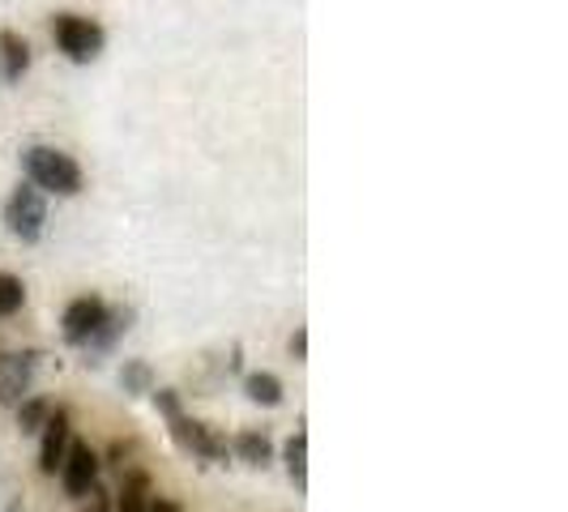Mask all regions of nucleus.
I'll list each match as a JSON object with an SVG mask.
<instances>
[{
	"mask_svg": "<svg viewBox=\"0 0 568 512\" xmlns=\"http://www.w3.org/2000/svg\"><path fill=\"white\" fill-rule=\"evenodd\" d=\"M22 167H27L30 184L39 193H57V197H78L82 193V167L57 145H30L22 154Z\"/></svg>",
	"mask_w": 568,
	"mask_h": 512,
	"instance_id": "obj_1",
	"label": "nucleus"
},
{
	"mask_svg": "<svg viewBox=\"0 0 568 512\" xmlns=\"http://www.w3.org/2000/svg\"><path fill=\"white\" fill-rule=\"evenodd\" d=\"M52 39H57V48L73 60V64L99 60L103 43H108L103 27H99L94 18H82V13H57V18H52Z\"/></svg>",
	"mask_w": 568,
	"mask_h": 512,
	"instance_id": "obj_2",
	"label": "nucleus"
},
{
	"mask_svg": "<svg viewBox=\"0 0 568 512\" xmlns=\"http://www.w3.org/2000/svg\"><path fill=\"white\" fill-rule=\"evenodd\" d=\"M4 223H9V231L22 244H39L43 227H48V201H43V193L34 184H18L9 205H4Z\"/></svg>",
	"mask_w": 568,
	"mask_h": 512,
	"instance_id": "obj_3",
	"label": "nucleus"
},
{
	"mask_svg": "<svg viewBox=\"0 0 568 512\" xmlns=\"http://www.w3.org/2000/svg\"><path fill=\"white\" fill-rule=\"evenodd\" d=\"M60 483L73 500H85V491L99 483V453L82 440H69L64 461H60Z\"/></svg>",
	"mask_w": 568,
	"mask_h": 512,
	"instance_id": "obj_4",
	"label": "nucleus"
},
{
	"mask_svg": "<svg viewBox=\"0 0 568 512\" xmlns=\"http://www.w3.org/2000/svg\"><path fill=\"white\" fill-rule=\"evenodd\" d=\"M171 436L189 449V453L205 457V461H223V457L231 453L227 436H219L210 423H197V419H184V414H175L171 419Z\"/></svg>",
	"mask_w": 568,
	"mask_h": 512,
	"instance_id": "obj_5",
	"label": "nucleus"
},
{
	"mask_svg": "<svg viewBox=\"0 0 568 512\" xmlns=\"http://www.w3.org/2000/svg\"><path fill=\"white\" fill-rule=\"evenodd\" d=\"M103 299H94V295H82V299H73L69 308H64V341H73V346H85L90 334L103 325Z\"/></svg>",
	"mask_w": 568,
	"mask_h": 512,
	"instance_id": "obj_6",
	"label": "nucleus"
},
{
	"mask_svg": "<svg viewBox=\"0 0 568 512\" xmlns=\"http://www.w3.org/2000/svg\"><path fill=\"white\" fill-rule=\"evenodd\" d=\"M73 427H69V414L64 410H52V419L43 423V444H39V470L43 474H57L60 461H64V449H69V436Z\"/></svg>",
	"mask_w": 568,
	"mask_h": 512,
	"instance_id": "obj_7",
	"label": "nucleus"
},
{
	"mask_svg": "<svg viewBox=\"0 0 568 512\" xmlns=\"http://www.w3.org/2000/svg\"><path fill=\"white\" fill-rule=\"evenodd\" d=\"M30 376H34V355L0 359V406H18V401L27 398Z\"/></svg>",
	"mask_w": 568,
	"mask_h": 512,
	"instance_id": "obj_8",
	"label": "nucleus"
},
{
	"mask_svg": "<svg viewBox=\"0 0 568 512\" xmlns=\"http://www.w3.org/2000/svg\"><path fill=\"white\" fill-rule=\"evenodd\" d=\"M0 57H4V82H22L30 69V43L18 30H0Z\"/></svg>",
	"mask_w": 568,
	"mask_h": 512,
	"instance_id": "obj_9",
	"label": "nucleus"
},
{
	"mask_svg": "<svg viewBox=\"0 0 568 512\" xmlns=\"http://www.w3.org/2000/svg\"><path fill=\"white\" fill-rule=\"evenodd\" d=\"M150 474L145 470H133V474H124V483H120V495H115V512H145L150 509Z\"/></svg>",
	"mask_w": 568,
	"mask_h": 512,
	"instance_id": "obj_10",
	"label": "nucleus"
},
{
	"mask_svg": "<svg viewBox=\"0 0 568 512\" xmlns=\"http://www.w3.org/2000/svg\"><path fill=\"white\" fill-rule=\"evenodd\" d=\"M286 470H291L295 487H308V436L304 431H295L286 440Z\"/></svg>",
	"mask_w": 568,
	"mask_h": 512,
	"instance_id": "obj_11",
	"label": "nucleus"
},
{
	"mask_svg": "<svg viewBox=\"0 0 568 512\" xmlns=\"http://www.w3.org/2000/svg\"><path fill=\"white\" fill-rule=\"evenodd\" d=\"M244 389H248V398L261 401V406H278V401H283V380L270 376V371H253V376L244 380Z\"/></svg>",
	"mask_w": 568,
	"mask_h": 512,
	"instance_id": "obj_12",
	"label": "nucleus"
},
{
	"mask_svg": "<svg viewBox=\"0 0 568 512\" xmlns=\"http://www.w3.org/2000/svg\"><path fill=\"white\" fill-rule=\"evenodd\" d=\"M52 419V406L43 398H22L18 401V427H22V436H34V431H43V423Z\"/></svg>",
	"mask_w": 568,
	"mask_h": 512,
	"instance_id": "obj_13",
	"label": "nucleus"
},
{
	"mask_svg": "<svg viewBox=\"0 0 568 512\" xmlns=\"http://www.w3.org/2000/svg\"><path fill=\"white\" fill-rule=\"evenodd\" d=\"M235 453L244 457L248 465H270L274 449H270V440H265L261 431H240V436H235Z\"/></svg>",
	"mask_w": 568,
	"mask_h": 512,
	"instance_id": "obj_14",
	"label": "nucleus"
},
{
	"mask_svg": "<svg viewBox=\"0 0 568 512\" xmlns=\"http://www.w3.org/2000/svg\"><path fill=\"white\" fill-rule=\"evenodd\" d=\"M22 304H27V286L13 274H0V316H13Z\"/></svg>",
	"mask_w": 568,
	"mask_h": 512,
	"instance_id": "obj_15",
	"label": "nucleus"
},
{
	"mask_svg": "<svg viewBox=\"0 0 568 512\" xmlns=\"http://www.w3.org/2000/svg\"><path fill=\"white\" fill-rule=\"evenodd\" d=\"M120 380H124L129 393H150V368H145V363H124Z\"/></svg>",
	"mask_w": 568,
	"mask_h": 512,
	"instance_id": "obj_16",
	"label": "nucleus"
},
{
	"mask_svg": "<svg viewBox=\"0 0 568 512\" xmlns=\"http://www.w3.org/2000/svg\"><path fill=\"white\" fill-rule=\"evenodd\" d=\"M85 495H90V512H112V495H108V491H103L99 483L90 487Z\"/></svg>",
	"mask_w": 568,
	"mask_h": 512,
	"instance_id": "obj_17",
	"label": "nucleus"
},
{
	"mask_svg": "<svg viewBox=\"0 0 568 512\" xmlns=\"http://www.w3.org/2000/svg\"><path fill=\"white\" fill-rule=\"evenodd\" d=\"M154 406H159V410H163L168 419H175V414H180V401H175V393H171V389H163V393H154Z\"/></svg>",
	"mask_w": 568,
	"mask_h": 512,
	"instance_id": "obj_18",
	"label": "nucleus"
},
{
	"mask_svg": "<svg viewBox=\"0 0 568 512\" xmlns=\"http://www.w3.org/2000/svg\"><path fill=\"white\" fill-rule=\"evenodd\" d=\"M291 350H295V359H304V350H308V334H304V329L295 334V341H291Z\"/></svg>",
	"mask_w": 568,
	"mask_h": 512,
	"instance_id": "obj_19",
	"label": "nucleus"
},
{
	"mask_svg": "<svg viewBox=\"0 0 568 512\" xmlns=\"http://www.w3.org/2000/svg\"><path fill=\"white\" fill-rule=\"evenodd\" d=\"M145 512H184V509H180L175 500H154V504H150Z\"/></svg>",
	"mask_w": 568,
	"mask_h": 512,
	"instance_id": "obj_20",
	"label": "nucleus"
}]
</instances>
